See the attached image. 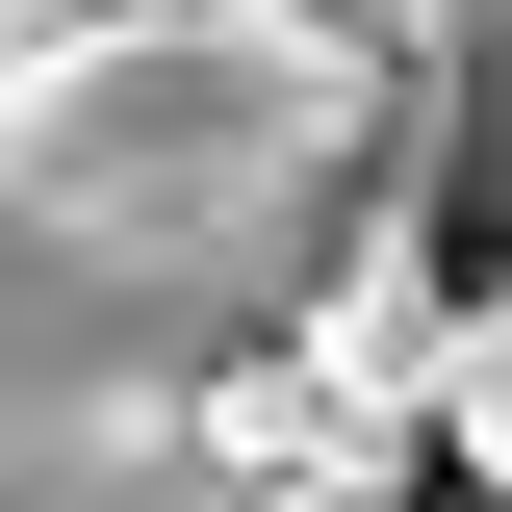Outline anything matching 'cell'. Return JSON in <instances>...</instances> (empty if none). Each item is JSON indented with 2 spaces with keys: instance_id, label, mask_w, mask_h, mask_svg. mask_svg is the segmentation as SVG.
Returning a JSON list of instances; mask_svg holds the SVG:
<instances>
[{
  "instance_id": "1",
  "label": "cell",
  "mask_w": 512,
  "mask_h": 512,
  "mask_svg": "<svg viewBox=\"0 0 512 512\" xmlns=\"http://www.w3.org/2000/svg\"><path fill=\"white\" fill-rule=\"evenodd\" d=\"M461 231L436 0H180L0 103V512H384L436 410H359V256Z\"/></svg>"
},
{
  "instance_id": "2",
  "label": "cell",
  "mask_w": 512,
  "mask_h": 512,
  "mask_svg": "<svg viewBox=\"0 0 512 512\" xmlns=\"http://www.w3.org/2000/svg\"><path fill=\"white\" fill-rule=\"evenodd\" d=\"M436 461H461V487H512V282L461 308V359H436Z\"/></svg>"
},
{
  "instance_id": "3",
  "label": "cell",
  "mask_w": 512,
  "mask_h": 512,
  "mask_svg": "<svg viewBox=\"0 0 512 512\" xmlns=\"http://www.w3.org/2000/svg\"><path fill=\"white\" fill-rule=\"evenodd\" d=\"M436 52H461V205H512V0H436Z\"/></svg>"
},
{
  "instance_id": "4",
  "label": "cell",
  "mask_w": 512,
  "mask_h": 512,
  "mask_svg": "<svg viewBox=\"0 0 512 512\" xmlns=\"http://www.w3.org/2000/svg\"><path fill=\"white\" fill-rule=\"evenodd\" d=\"M128 26H180V0H0V52L52 77V52H128Z\"/></svg>"
},
{
  "instance_id": "5",
  "label": "cell",
  "mask_w": 512,
  "mask_h": 512,
  "mask_svg": "<svg viewBox=\"0 0 512 512\" xmlns=\"http://www.w3.org/2000/svg\"><path fill=\"white\" fill-rule=\"evenodd\" d=\"M461 512H512V487H461Z\"/></svg>"
}]
</instances>
